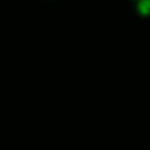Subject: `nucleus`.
Segmentation results:
<instances>
[{"label":"nucleus","mask_w":150,"mask_h":150,"mask_svg":"<svg viewBox=\"0 0 150 150\" xmlns=\"http://www.w3.org/2000/svg\"><path fill=\"white\" fill-rule=\"evenodd\" d=\"M135 9L142 18L150 16V0H137L135 2Z\"/></svg>","instance_id":"f257e3e1"},{"label":"nucleus","mask_w":150,"mask_h":150,"mask_svg":"<svg viewBox=\"0 0 150 150\" xmlns=\"http://www.w3.org/2000/svg\"><path fill=\"white\" fill-rule=\"evenodd\" d=\"M127 1H132V2H136L137 0H127Z\"/></svg>","instance_id":"f03ea898"}]
</instances>
